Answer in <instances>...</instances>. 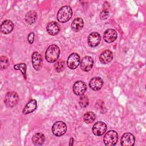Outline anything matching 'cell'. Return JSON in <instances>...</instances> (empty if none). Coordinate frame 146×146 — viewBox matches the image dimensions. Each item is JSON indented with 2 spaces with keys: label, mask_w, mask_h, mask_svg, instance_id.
I'll return each mask as SVG.
<instances>
[{
  "label": "cell",
  "mask_w": 146,
  "mask_h": 146,
  "mask_svg": "<svg viewBox=\"0 0 146 146\" xmlns=\"http://www.w3.org/2000/svg\"><path fill=\"white\" fill-rule=\"evenodd\" d=\"M60 55V49L59 47L55 44H51L48 46L46 52L45 58L49 63L55 62Z\"/></svg>",
  "instance_id": "1"
},
{
  "label": "cell",
  "mask_w": 146,
  "mask_h": 146,
  "mask_svg": "<svg viewBox=\"0 0 146 146\" xmlns=\"http://www.w3.org/2000/svg\"><path fill=\"white\" fill-rule=\"evenodd\" d=\"M72 15V9L68 6H62L58 11L57 20L60 23H66L68 21Z\"/></svg>",
  "instance_id": "2"
},
{
  "label": "cell",
  "mask_w": 146,
  "mask_h": 146,
  "mask_svg": "<svg viewBox=\"0 0 146 146\" xmlns=\"http://www.w3.org/2000/svg\"><path fill=\"white\" fill-rule=\"evenodd\" d=\"M18 94L13 91H9L5 95L4 102L7 107H13L17 105L19 102Z\"/></svg>",
  "instance_id": "3"
},
{
  "label": "cell",
  "mask_w": 146,
  "mask_h": 146,
  "mask_svg": "<svg viewBox=\"0 0 146 146\" xmlns=\"http://www.w3.org/2000/svg\"><path fill=\"white\" fill-rule=\"evenodd\" d=\"M118 140V134L113 130L107 132L103 138V141L106 145L112 146L116 144Z\"/></svg>",
  "instance_id": "4"
},
{
  "label": "cell",
  "mask_w": 146,
  "mask_h": 146,
  "mask_svg": "<svg viewBox=\"0 0 146 146\" xmlns=\"http://www.w3.org/2000/svg\"><path fill=\"white\" fill-rule=\"evenodd\" d=\"M67 131V125L65 123L62 121L55 122L52 126V132L56 136L63 135Z\"/></svg>",
  "instance_id": "5"
},
{
  "label": "cell",
  "mask_w": 146,
  "mask_h": 146,
  "mask_svg": "<svg viewBox=\"0 0 146 146\" xmlns=\"http://www.w3.org/2000/svg\"><path fill=\"white\" fill-rule=\"evenodd\" d=\"M80 56L76 53H72L67 58V64L69 68L74 70L80 64Z\"/></svg>",
  "instance_id": "6"
},
{
  "label": "cell",
  "mask_w": 146,
  "mask_h": 146,
  "mask_svg": "<svg viewBox=\"0 0 146 146\" xmlns=\"http://www.w3.org/2000/svg\"><path fill=\"white\" fill-rule=\"evenodd\" d=\"M94 65V60L90 56H85L82 58L80 62V68L86 72H88L91 70Z\"/></svg>",
  "instance_id": "7"
},
{
  "label": "cell",
  "mask_w": 146,
  "mask_h": 146,
  "mask_svg": "<svg viewBox=\"0 0 146 146\" xmlns=\"http://www.w3.org/2000/svg\"><path fill=\"white\" fill-rule=\"evenodd\" d=\"M107 130V125L103 121H98L92 127V132L95 136L103 135Z\"/></svg>",
  "instance_id": "8"
},
{
  "label": "cell",
  "mask_w": 146,
  "mask_h": 146,
  "mask_svg": "<svg viewBox=\"0 0 146 146\" xmlns=\"http://www.w3.org/2000/svg\"><path fill=\"white\" fill-rule=\"evenodd\" d=\"M73 92L74 93L78 96L82 95L86 92L87 90L86 84L81 80L76 81L73 85Z\"/></svg>",
  "instance_id": "9"
},
{
  "label": "cell",
  "mask_w": 146,
  "mask_h": 146,
  "mask_svg": "<svg viewBox=\"0 0 146 146\" xmlns=\"http://www.w3.org/2000/svg\"><path fill=\"white\" fill-rule=\"evenodd\" d=\"M135 141L134 136L129 132L124 133L120 139V144L122 146H132L134 145Z\"/></svg>",
  "instance_id": "10"
},
{
  "label": "cell",
  "mask_w": 146,
  "mask_h": 146,
  "mask_svg": "<svg viewBox=\"0 0 146 146\" xmlns=\"http://www.w3.org/2000/svg\"><path fill=\"white\" fill-rule=\"evenodd\" d=\"M100 35L96 32H92L89 34L87 38V42L90 47H95L100 42Z\"/></svg>",
  "instance_id": "11"
},
{
  "label": "cell",
  "mask_w": 146,
  "mask_h": 146,
  "mask_svg": "<svg viewBox=\"0 0 146 146\" xmlns=\"http://www.w3.org/2000/svg\"><path fill=\"white\" fill-rule=\"evenodd\" d=\"M32 64L35 70H39L42 66V58L41 55L38 52H34L31 56Z\"/></svg>",
  "instance_id": "12"
},
{
  "label": "cell",
  "mask_w": 146,
  "mask_h": 146,
  "mask_svg": "<svg viewBox=\"0 0 146 146\" xmlns=\"http://www.w3.org/2000/svg\"><path fill=\"white\" fill-rule=\"evenodd\" d=\"M117 36L116 31L112 29L106 30L103 34V39L107 43H112L114 42Z\"/></svg>",
  "instance_id": "13"
},
{
  "label": "cell",
  "mask_w": 146,
  "mask_h": 146,
  "mask_svg": "<svg viewBox=\"0 0 146 146\" xmlns=\"http://www.w3.org/2000/svg\"><path fill=\"white\" fill-rule=\"evenodd\" d=\"M103 85V81L100 77H94L89 82V86L94 91L100 90Z\"/></svg>",
  "instance_id": "14"
},
{
  "label": "cell",
  "mask_w": 146,
  "mask_h": 146,
  "mask_svg": "<svg viewBox=\"0 0 146 146\" xmlns=\"http://www.w3.org/2000/svg\"><path fill=\"white\" fill-rule=\"evenodd\" d=\"M113 59V54L111 51L106 50L103 51L100 56L99 60L102 64H107L111 62Z\"/></svg>",
  "instance_id": "15"
},
{
  "label": "cell",
  "mask_w": 146,
  "mask_h": 146,
  "mask_svg": "<svg viewBox=\"0 0 146 146\" xmlns=\"http://www.w3.org/2000/svg\"><path fill=\"white\" fill-rule=\"evenodd\" d=\"M14 29V24L12 21L10 20L4 21L1 25V31L4 34H8L10 33Z\"/></svg>",
  "instance_id": "16"
},
{
  "label": "cell",
  "mask_w": 146,
  "mask_h": 146,
  "mask_svg": "<svg viewBox=\"0 0 146 146\" xmlns=\"http://www.w3.org/2000/svg\"><path fill=\"white\" fill-rule=\"evenodd\" d=\"M46 30L48 34L51 35H55L59 32L60 26L56 22H50L47 25Z\"/></svg>",
  "instance_id": "17"
},
{
  "label": "cell",
  "mask_w": 146,
  "mask_h": 146,
  "mask_svg": "<svg viewBox=\"0 0 146 146\" xmlns=\"http://www.w3.org/2000/svg\"><path fill=\"white\" fill-rule=\"evenodd\" d=\"M36 107H37L36 100L35 99H31L25 106L22 111V113L24 115L31 113L35 110V109L36 108Z\"/></svg>",
  "instance_id": "18"
},
{
  "label": "cell",
  "mask_w": 146,
  "mask_h": 146,
  "mask_svg": "<svg viewBox=\"0 0 146 146\" xmlns=\"http://www.w3.org/2000/svg\"><path fill=\"white\" fill-rule=\"evenodd\" d=\"M84 26V21L82 18L78 17L75 18L71 23V29L75 32L80 31Z\"/></svg>",
  "instance_id": "19"
},
{
  "label": "cell",
  "mask_w": 146,
  "mask_h": 146,
  "mask_svg": "<svg viewBox=\"0 0 146 146\" xmlns=\"http://www.w3.org/2000/svg\"><path fill=\"white\" fill-rule=\"evenodd\" d=\"M37 19V13L34 10L29 11L25 15V21L29 25L34 24Z\"/></svg>",
  "instance_id": "20"
},
{
  "label": "cell",
  "mask_w": 146,
  "mask_h": 146,
  "mask_svg": "<svg viewBox=\"0 0 146 146\" xmlns=\"http://www.w3.org/2000/svg\"><path fill=\"white\" fill-rule=\"evenodd\" d=\"M45 141L44 135L42 133H36L34 134L32 137L33 143L35 145H41Z\"/></svg>",
  "instance_id": "21"
},
{
  "label": "cell",
  "mask_w": 146,
  "mask_h": 146,
  "mask_svg": "<svg viewBox=\"0 0 146 146\" xmlns=\"http://www.w3.org/2000/svg\"><path fill=\"white\" fill-rule=\"evenodd\" d=\"M96 118L95 114L91 111H88L85 113L83 115V120L87 124H90L92 123Z\"/></svg>",
  "instance_id": "22"
},
{
  "label": "cell",
  "mask_w": 146,
  "mask_h": 146,
  "mask_svg": "<svg viewBox=\"0 0 146 146\" xmlns=\"http://www.w3.org/2000/svg\"><path fill=\"white\" fill-rule=\"evenodd\" d=\"M14 68L15 70H20L25 78V79H26V66L25 63H21L19 64H16L14 66Z\"/></svg>",
  "instance_id": "23"
},
{
  "label": "cell",
  "mask_w": 146,
  "mask_h": 146,
  "mask_svg": "<svg viewBox=\"0 0 146 146\" xmlns=\"http://www.w3.org/2000/svg\"><path fill=\"white\" fill-rule=\"evenodd\" d=\"M79 103L80 106L82 108L86 107L88 105V103H89V100H88V97L84 95H81V96L79 99Z\"/></svg>",
  "instance_id": "24"
},
{
  "label": "cell",
  "mask_w": 146,
  "mask_h": 146,
  "mask_svg": "<svg viewBox=\"0 0 146 146\" xmlns=\"http://www.w3.org/2000/svg\"><path fill=\"white\" fill-rule=\"evenodd\" d=\"M54 67H55V70L58 72H60L63 71L64 69V62L62 60H59L56 62L55 63Z\"/></svg>",
  "instance_id": "25"
},
{
  "label": "cell",
  "mask_w": 146,
  "mask_h": 146,
  "mask_svg": "<svg viewBox=\"0 0 146 146\" xmlns=\"http://www.w3.org/2000/svg\"><path fill=\"white\" fill-rule=\"evenodd\" d=\"M0 64L1 69H6L9 65V62L7 57L1 56L0 58Z\"/></svg>",
  "instance_id": "26"
},
{
  "label": "cell",
  "mask_w": 146,
  "mask_h": 146,
  "mask_svg": "<svg viewBox=\"0 0 146 146\" xmlns=\"http://www.w3.org/2000/svg\"><path fill=\"white\" fill-rule=\"evenodd\" d=\"M109 15V12L108 10H103L102 12L100 14V18L102 19H106Z\"/></svg>",
  "instance_id": "27"
},
{
  "label": "cell",
  "mask_w": 146,
  "mask_h": 146,
  "mask_svg": "<svg viewBox=\"0 0 146 146\" xmlns=\"http://www.w3.org/2000/svg\"><path fill=\"white\" fill-rule=\"evenodd\" d=\"M34 40V34L33 32H31L27 36V40L30 44H32Z\"/></svg>",
  "instance_id": "28"
},
{
  "label": "cell",
  "mask_w": 146,
  "mask_h": 146,
  "mask_svg": "<svg viewBox=\"0 0 146 146\" xmlns=\"http://www.w3.org/2000/svg\"><path fill=\"white\" fill-rule=\"evenodd\" d=\"M73 143H74V139H73V138H71V139H70V144H69V145H73Z\"/></svg>",
  "instance_id": "29"
}]
</instances>
